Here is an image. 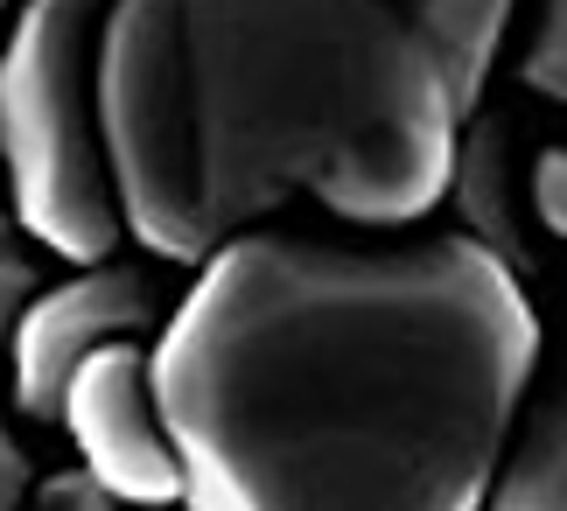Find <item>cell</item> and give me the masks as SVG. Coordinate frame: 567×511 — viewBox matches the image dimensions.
<instances>
[{
  "label": "cell",
  "instance_id": "obj_10",
  "mask_svg": "<svg viewBox=\"0 0 567 511\" xmlns=\"http://www.w3.org/2000/svg\"><path fill=\"white\" fill-rule=\"evenodd\" d=\"M29 274H35V259H29V246H21V225L0 211V344H8L14 308L29 302Z\"/></svg>",
  "mask_w": 567,
  "mask_h": 511
},
{
  "label": "cell",
  "instance_id": "obj_12",
  "mask_svg": "<svg viewBox=\"0 0 567 511\" xmlns=\"http://www.w3.org/2000/svg\"><path fill=\"white\" fill-rule=\"evenodd\" d=\"M21 504H29V449L0 420V511H21Z\"/></svg>",
  "mask_w": 567,
  "mask_h": 511
},
{
  "label": "cell",
  "instance_id": "obj_8",
  "mask_svg": "<svg viewBox=\"0 0 567 511\" xmlns=\"http://www.w3.org/2000/svg\"><path fill=\"white\" fill-rule=\"evenodd\" d=\"M518 84L539 99L567 92V0H539L533 35H526V63H518Z\"/></svg>",
  "mask_w": 567,
  "mask_h": 511
},
{
  "label": "cell",
  "instance_id": "obj_9",
  "mask_svg": "<svg viewBox=\"0 0 567 511\" xmlns=\"http://www.w3.org/2000/svg\"><path fill=\"white\" fill-rule=\"evenodd\" d=\"M526 196H533V217H539V232L560 238L567 232V147H539L533 154V175H526Z\"/></svg>",
  "mask_w": 567,
  "mask_h": 511
},
{
  "label": "cell",
  "instance_id": "obj_6",
  "mask_svg": "<svg viewBox=\"0 0 567 511\" xmlns=\"http://www.w3.org/2000/svg\"><path fill=\"white\" fill-rule=\"evenodd\" d=\"M526 175H533L526 120H518V113H470L463 133H455V147H449V183H442V196L463 211V238H476V246H484L533 295L547 232H539V217H533Z\"/></svg>",
  "mask_w": 567,
  "mask_h": 511
},
{
  "label": "cell",
  "instance_id": "obj_3",
  "mask_svg": "<svg viewBox=\"0 0 567 511\" xmlns=\"http://www.w3.org/2000/svg\"><path fill=\"white\" fill-rule=\"evenodd\" d=\"M113 0H29L0 50V168L8 217L63 259L120 246L113 183L92 126V50Z\"/></svg>",
  "mask_w": 567,
  "mask_h": 511
},
{
  "label": "cell",
  "instance_id": "obj_11",
  "mask_svg": "<svg viewBox=\"0 0 567 511\" xmlns=\"http://www.w3.org/2000/svg\"><path fill=\"white\" fill-rule=\"evenodd\" d=\"M21 511H141V504H120V498H105L84 470L71 477H50V483H35V498L21 504Z\"/></svg>",
  "mask_w": 567,
  "mask_h": 511
},
{
  "label": "cell",
  "instance_id": "obj_4",
  "mask_svg": "<svg viewBox=\"0 0 567 511\" xmlns=\"http://www.w3.org/2000/svg\"><path fill=\"white\" fill-rule=\"evenodd\" d=\"M56 420L71 428L78 456H84V477H92L105 498L141 504V511H168L183 498V470H176V449H168V435H162L141 344H99L92 358L71 371V386L56 399Z\"/></svg>",
  "mask_w": 567,
  "mask_h": 511
},
{
  "label": "cell",
  "instance_id": "obj_13",
  "mask_svg": "<svg viewBox=\"0 0 567 511\" xmlns=\"http://www.w3.org/2000/svg\"><path fill=\"white\" fill-rule=\"evenodd\" d=\"M0 8H8V0H0Z\"/></svg>",
  "mask_w": 567,
  "mask_h": 511
},
{
  "label": "cell",
  "instance_id": "obj_2",
  "mask_svg": "<svg viewBox=\"0 0 567 511\" xmlns=\"http://www.w3.org/2000/svg\"><path fill=\"white\" fill-rule=\"evenodd\" d=\"M518 0H113L92 126L120 232L204 259L280 204L413 225Z\"/></svg>",
  "mask_w": 567,
  "mask_h": 511
},
{
  "label": "cell",
  "instance_id": "obj_5",
  "mask_svg": "<svg viewBox=\"0 0 567 511\" xmlns=\"http://www.w3.org/2000/svg\"><path fill=\"white\" fill-rule=\"evenodd\" d=\"M155 316H162V295L134 266H84L78 280L29 295L8 323V344H0V358L14 365V407L29 420H56L71 371L99 344H141Z\"/></svg>",
  "mask_w": 567,
  "mask_h": 511
},
{
  "label": "cell",
  "instance_id": "obj_7",
  "mask_svg": "<svg viewBox=\"0 0 567 511\" xmlns=\"http://www.w3.org/2000/svg\"><path fill=\"white\" fill-rule=\"evenodd\" d=\"M484 511H567V413L560 392L533 407V420H512L505 449L491 462Z\"/></svg>",
  "mask_w": 567,
  "mask_h": 511
},
{
  "label": "cell",
  "instance_id": "obj_1",
  "mask_svg": "<svg viewBox=\"0 0 567 511\" xmlns=\"http://www.w3.org/2000/svg\"><path fill=\"white\" fill-rule=\"evenodd\" d=\"M533 295L476 238L238 232L147 350L189 511H484L533 392Z\"/></svg>",
  "mask_w": 567,
  "mask_h": 511
}]
</instances>
